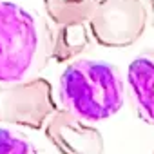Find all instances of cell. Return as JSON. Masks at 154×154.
I'll return each mask as SVG.
<instances>
[{
    "label": "cell",
    "mask_w": 154,
    "mask_h": 154,
    "mask_svg": "<svg viewBox=\"0 0 154 154\" xmlns=\"http://www.w3.org/2000/svg\"><path fill=\"white\" fill-rule=\"evenodd\" d=\"M62 109L85 123H98L118 114L125 102V82L116 65L103 60L71 62L58 84Z\"/></svg>",
    "instance_id": "cell-1"
},
{
    "label": "cell",
    "mask_w": 154,
    "mask_h": 154,
    "mask_svg": "<svg viewBox=\"0 0 154 154\" xmlns=\"http://www.w3.org/2000/svg\"><path fill=\"white\" fill-rule=\"evenodd\" d=\"M51 47L47 24L18 4L0 0V82H22L51 56Z\"/></svg>",
    "instance_id": "cell-2"
},
{
    "label": "cell",
    "mask_w": 154,
    "mask_h": 154,
    "mask_svg": "<svg viewBox=\"0 0 154 154\" xmlns=\"http://www.w3.org/2000/svg\"><path fill=\"white\" fill-rule=\"evenodd\" d=\"M98 0H44V9L54 27L51 58L58 63L74 60L91 47V18Z\"/></svg>",
    "instance_id": "cell-3"
},
{
    "label": "cell",
    "mask_w": 154,
    "mask_h": 154,
    "mask_svg": "<svg viewBox=\"0 0 154 154\" xmlns=\"http://www.w3.org/2000/svg\"><path fill=\"white\" fill-rule=\"evenodd\" d=\"M147 26L149 13L143 0H98L89 24L93 40L112 49L136 44Z\"/></svg>",
    "instance_id": "cell-4"
},
{
    "label": "cell",
    "mask_w": 154,
    "mask_h": 154,
    "mask_svg": "<svg viewBox=\"0 0 154 154\" xmlns=\"http://www.w3.org/2000/svg\"><path fill=\"white\" fill-rule=\"evenodd\" d=\"M56 111L53 87L45 78L0 84V123L42 129Z\"/></svg>",
    "instance_id": "cell-5"
},
{
    "label": "cell",
    "mask_w": 154,
    "mask_h": 154,
    "mask_svg": "<svg viewBox=\"0 0 154 154\" xmlns=\"http://www.w3.org/2000/svg\"><path fill=\"white\" fill-rule=\"evenodd\" d=\"M44 129L47 140L60 154H103L102 132L65 109H58Z\"/></svg>",
    "instance_id": "cell-6"
},
{
    "label": "cell",
    "mask_w": 154,
    "mask_h": 154,
    "mask_svg": "<svg viewBox=\"0 0 154 154\" xmlns=\"http://www.w3.org/2000/svg\"><path fill=\"white\" fill-rule=\"evenodd\" d=\"M127 84L138 116L154 127V45L143 49L129 63Z\"/></svg>",
    "instance_id": "cell-7"
},
{
    "label": "cell",
    "mask_w": 154,
    "mask_h": 154,
    "mask_svg": "<svg viewBox=\"0 0 154 154\" xmlns=\"http://www.w3.org/2000/svg\"><path fill=\"white\" fill-rule=\"evenodd\" d=\"M0 154H36V150L24 134L0 127Z\"/></svg>",
    "instance_id": "cell-8"
},
{
    "label": "cell",
    "mask_w": 154,
    "mask_h": 154,
    "mask_svg": "<svg viewBox=\"0 0 154 154\" xmlns=\"http://www.w3.org/2000/svg\"><path fill=\"white\" fill-rule=\"evenodd\" d=\"M143 4H145L147 13H149V26L154 27V0H143Z\"/></svg>",
    "instance_id": "cell-9"
}]
</instances>
